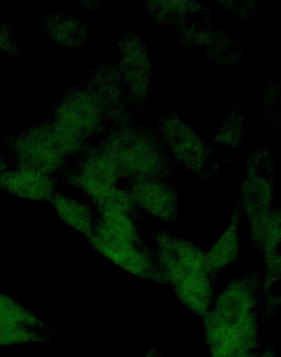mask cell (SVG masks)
Listing matches in <instances>:
<instances>
[{"label":"cell","instance_id":"obj_4","mask_svg":"<svg viewBox=\"0 0 281 357\" xmlns=\"http://www.w3.org/2000/svg\"><path fill=\"white\" fill-rule=\"evenodd\" d=\"M6 184L16 193L32 197L45 195L49 188L45 178L29 172L10 176L6 179Z\"/></svg>","mask_w":281,"mask_h":357},{"label":"cell","instance_id":"obj_2","mask_svg":"<svg viewBox=\"0 0 281 357\" xmlns=\"http://www.w3.org/2000/svg\"><path fill=\"white\" fill-rule=\"evenodd\" d=\"M128 240L105 227L98 243L103 253L112 261L130 271L138 272L142 266V259Z\"/></svg>","mask_w":281,"mask_h":357},{"label":"cell","instance_id":"obj_1","mask_svg":"<svg viewBox=\"0 0 281 357\" xmlns=\"http://www.w3.org/2000/svg\"><path fill=\"white\" fill-rule=\"evenodd\" d=\"M250 297L243 291L226 293L211 313L207 326L213 357H244L250 348L255 317Z\"/></svg>","mask_w":281,"mask_h":357},{"label":"cell","instance_id":"obj_5","mask_svg":"<svg viewBox=\"0 0 281 357\" xmlns=\"http://www.w3.org/2000/svg\"><path fill=\"white\" fill-rule=\"evenodd\" d=\"M14 338V330L9 321L0 319V344H6Z\"/></svg>","mask_w":281,"mask_h":357},{"label":"cell","instance_id":"obj_3","mask_svg":"<svg viewBox=\"0 0 281 357\" xmlns=\"http://www.w3.org/2000/svg\"><path fill=\"white\" fill-rule=\"evenodd\" d=\"M183 278L181 289L185 301L195 309H204L209 296L206 278L198 270L190 272Z\"/></svg>","mask_w":281,"mask_h":357}]
</instances>
